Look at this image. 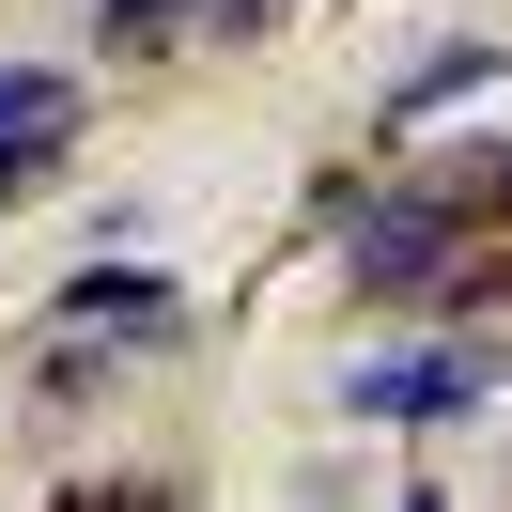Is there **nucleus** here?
I'll return each mask as SVG.
<instances>
[{"instance_id":"39448f33","label":"nucleus","mask_w":512,"mask_h":512,"mask_svg":"<svg viewBox=\"0 0 512 512\" xmlns=\"http://www.w3.org/2000/svg\"><path fill=\"white\" fill-rule=\"evenodd\" d=\"M450 202H466V218L497 202V218H512V156H466V171H450Z\"/></svg>"},{"instance_id":"20e7f679","label":"nucleus","mask_w":512,"mask_h":512,"mask_svg":"<svg viewBox=\"0 0 512 512\" xmlns=\"http://www.w3.org/2000/svg\"><path fill=\"white\" fill-rule=\"evenodd\" d=\"M63 311H94V326H171V280H140V264H94Z\"/></svg>"},{"instance_id":"f03ea898","label":"nucleus","mask_w":512,"mask_h":512,"mask_svg":"<svg viewBox=\"0 0 512 512\" xmlns=\"http://www.w3.org/2000/svg\"><path fill=\"white\" fill-rule=\"evenodd\" d=\"M481 388H497V357H481V342H419V357L342 373V404H357V419H466Z\"/></svg>"},{"instance_id":"7ed1b4c3","label":"nucleus","mask_w":512,"mask_h":512,"mask_svg":"<svg viewBox=\"0 0 512 512\" xmlns=\"http://www.w3.org/2000/svg\"><path fill=\"white\" fill-rule=\"evenodd\" d=\"M63 125H78V94H63V78L0 63V187H32V171L63 156Z\"/></svg>"},{"instance_id":"423d86ee","label":"nucleus","mask_w":512,"mask_h":512,"mask_svg":"<svg viewBox=\"0 0 512 512\" xmlns=\"http://www.w3.org/2000/svg\"><path fill=\"white\" fill-rule=\"evenodd\" d=\"M171 16H187V0H109V47H156Z\"/></svg>"},{"instance_id":"f257e3e1","label":"nucleus","mask_w":512,"mask_h":512,"mask_svg":"<svg viewBox=\"0 0 512 512\" xmlns=\"http://www.w3.org/2000/svg\"><path fill=\"white\" fill-rule=\"evenodd\" d=\"M450 249H466V202H450V171L357 218V280H373V295H435V280H450Z\"/></svg>"},{"instance_id":"0eeeda50","label":"nucleus","mask_w":512,"mask_h":512,"mask_svg":"<svg viewBox=\"0 0 512 512\" xmlns=\"http://www.w3.org/2000/svg\"><path fill=\"white\" fill-rule=\"evenodd\" d=\"M63 512H171L156 481H94V497H63Z\"/></svg>"}]
</instances>
